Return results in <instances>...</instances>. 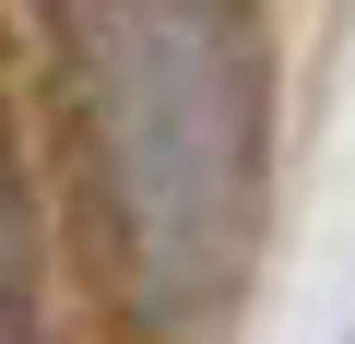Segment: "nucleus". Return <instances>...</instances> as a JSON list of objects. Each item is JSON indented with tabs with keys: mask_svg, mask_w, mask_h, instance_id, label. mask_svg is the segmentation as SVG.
Returning a JSON list of instances; mask_svg holds the SVG:
<instances>
[{
	"mask_svg": "<svg viewBox=\"0 0 355 344\" xmlns=\"http://www.w3.org/2000/svg\"><path fill=\"white\" fill-rule=\"evenodd\" d=\"M0 344H36V249H24V190L0 154Z\"/></svg>",
	"mask_w": 355,
	"mask_h": 344,
	"instance_id": "nucleus-2",
	"label": "nucleus"
},
{
	"mask_svg": "<svg viewBox=\"0 0 355 344\" xmlns=\"http://www.w3.org/2000/svg\"><path fill=\"white\" fill-rule=\"evenodd\" d=\"M95 154L130 297L202 320L261 226V48L237 0H95Z\"/></svg>",
	"mask_w": 355,
	"mask_h": 344,
	"instance_id": "nucleus-1",
	"label": "nucleus"
}]
</instances>
